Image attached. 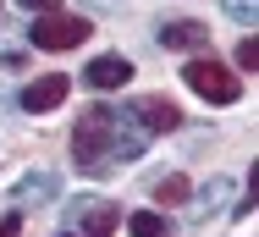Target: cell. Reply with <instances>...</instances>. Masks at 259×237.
<instances>
[{"label":"cell","instance_id":"6da1fadb","mask_svg":"<svg viewBox=\"0 0 259 237\" xmlns=\"http://www.w3.org/2000/svg\"><path fill=\"white\" fill-rule=\"evenodd\" d=\"M149 149V133L138 127L133 110H110V105H89L72 127V160L83 171H105L110 160H138Z\"/></svg>","mask_w":259,"mask_h":237},{"label":"cell","instance_id":"7a4b0ae2","mask_svg":"<svg viewBox=\"0 0 259 237\" xmlns=\"http://www.w3.org/2000/svg\"><path fill=\"white\" fill-rule=\"evenodd\" d=\"M66 232H77V237H110L116 226H121V210H116V199H72L66 204Z\"/></svg>","mask_w":259,"mask_h":237},{"label":"cell","instance_id":"3957f363","mask_svg":"<svg viewBox=\"0 0 259 237\" xmlns=\"http://www.w3.org/2000/svg\"><path fill=\"white\" fill-rule=\"evenodd\" d=\"M89 39V22L83 17H66V11H45L39 22H33V50H77Z\"/></svg>","mask_w":259,"mask_h":237},{"label":"cell","instance_id":"277c9868","mask_svg":"<svg viewBox=\"0 0 259 237\" xmlns=\"http://www.w3.org/2000/svg\"><path fill=\"white\" fill-rule=\"evenodd\" d=\"M188 89H193L199 99H209V105H232V99L243 94L237 77H232L221 61H188Z\"/></svg>","mask_w":259,"mask_h":237},{"label":"cell","instance_id":"5b68a950","mask_svg":"<svg viewBox=\"0 0 259 237\" xmlns=\"http://www.w3.org/2000/svg\"><path fill=\"white\" fill-rule=\"evenodd\" d=\"M127 110H133V116H138V127H144V133H177V127H182V110H177V105H171V99H138V105H127Z\"/></svg>","mask_w":259,"mask_h":237},{"label":"cell","instance_id":"8992f818","mask_svg":"<svg viewBox=\"0 0 259 237\" xmlns=\"http://www.w3.org/2000/svg\"><path fill=\"white\" fill-rule=\"evenodd\" d=\"M66 89H72V83H66L61 72H55V77H33V83L22 89V110H33V116H45V110H55V105L66 99Z\"/></svg>","mask_w":259,"mask_h":237},{"label":"cell","instance_id":"52a82bcc","mask_svg":"<svg viewBox=\"0 0 259 237\" xmlns=\"http://www.w3.org/2000/svg\"><path fill=\"white\" fill-rule=\"evenodd\" d=\"M83 77H89L94 89H127V83H133V61H127V55H94Z\"/></svg>","mask_w":259,"mask_h":237},{"label":"cell","instance_id":"ba28073f","mask_svg":"<svg viewBox=\"0 0 259 237\" xmlns=\"http://www.w3.org/2000/svg\"><path fill=\"white\" fill-rule=\"evenodd\" d=\"M204 39H209L204 22H165V28H160V45L165 50H199Z\"/></svg>","mask_w":259,"mask_h":237},{"label":"cell","instance_id":"9c48e42d","mask_svg":"<svg viewBox=\"0 0 259 237\" xmlns=\"http://www.w3.org/2000/svg\"><path fill=\"white\" fill-rule=\"evenodd\" d=\"M55 188H61V182H55L50 171H33V177H22V182L11 188V204H45V199H55Z\"/></svg>","mask_w":259,"mask_h":237},{"label":"cell","instance_id":"30bf717a","mask_svg":"<svg viewBox=\"0 0 259 237\" xmlns=\"http://www.w3.org/2000/svg\"><path fill=\"white\" fill-rule=\"evenodd\" d=\"M127 232H133V237H165V215L138 210V215H127Z\"/></svg>","mask_w":259,"mask_h":237},{"label":"cell","instance_id":"8fae6325","mask_svg":"<svg viewBox=\"0 0 259 237\" xmlns=\"http://www.w3.org/2000/svg\"><path fill=\"white\" fill-rule=\"evenodd\" d=\"M155 199L160 204H182V199H188V177H165V182L155 188Z\"/></svg>","mask_w":259,"mask_h":237},{"label":"cell","instance_id":"7c38bea8","mask_svg":"<svg viewBox=\"0 0 259 237\" xmlns=\"http://www.w3.org/2000/svg\"><path fill=\"white\" fill-rule=\"evenodd\" d=\"M226 199H232V177H221V182H209V188H204V210H221Z\"/></svg>","mask_w":259,"mask_h":237},{"label":"cell","instance_id":"4fadbf2b","mask_svg":"<svg viewBox=\"0 0 259 237\" xmlns=\"http://www.w3.org/2000/svg\"><path fill=\"white\" fill-rule=\"evenodd\" d=\"M226 6H232V0H226ZM232 11H237V22H254V0H237Z\"/></svg>","mask_w":259,"mask_h":237},{"label":"cell","instance_id":"5bb4252c","mask_svg":"<svg viewBox=\"0 0 259 237\" xmlns=\"http://www.w3.org/2000/svg\"><path fill=\"white\" fill-rule=\"evenodd\" d=\"M0 237H22V221H17V215H6V221H0Z\"/></svg>","mask_w":259,"mask_h":237},{"label":"cell","instance_id":"9a60e30c","mask_svg":"<svg viewBox=\"0 0 259 237\" xmlns=\"http://www.w3.org/2000/svg\"><path fill=\"white\" fill-rule=\"evenodd\" d=\"M17 6H28V11H50L55 0H17Z\"/></svg>","mask_w":259,"mask_h":237},{"label":"cell","instance_id":"2e32d148","mask_svg":"<svg viewBox=\"0 0 259 237\" xmlns=\"http://www.w3.org/2000/svg\"><path fill=\"white\" fill-rule=\"evenodd\" d=\"M89 6H105V11H116V6H121V0H89Z\"/></svg>","mask_w":259,"mask_h":237},{"label":"cell","instance_id":"e0dca14e","mask_svg":"<svg viewBox=\"0 0 259 237\" xmlns=\"http://www.w3.org/2000/svg\"><path fill=\"white\" fill-rule=\"evenodd\" d=\"M55 237H77V232H55Z\"/></svg>","mask_w":259,"mask_h":237}]
</instances>
